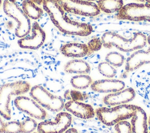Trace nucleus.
I'll return each mask as SVG.
<instances>
[{
  "label": "nucleus",
  "instance_id": "35",
  "mask_svg": "<svg viewBox=\"0 0 150 133\" xmlns=\"http://www.w3.org/2000/svg\"><path fill=\"white\" fill-rule=\"evenodd\" d=\"M148 123H149V125H150V116H149V120H148Z\"/></svg>",
  "mask_w": 150,
  "mask_h": 133
},
{
  "label": "nucleus",
  "instance_id": "20",
  "mask_svg": "<svg viewBox=\"0 0 150 133\" xmlns=\"http://www.w3.org/2000/svg\"><path fill=\"white\" fill-rule=\"evenodd\" d=\"M22 9L30 19L33 20L39 19L43 13V9L32 0H23Z\"/></svg>",
  "mask_w": 150,
  "mask_h": 133
},
{
  "label": "nucleus",
  "instance_id": "5",
  "mask_svg": "<svg viewBox=\"0 0 150 133\" xmlns=\"http://www.w3.org/2000/svg\"><path fill=\"white\" fill-rule=\"evenodd\" d=\"M3 10L8 16L16 22L17 25L15 30V34L16 37L21 38L30 33L32 28L30 18L15 1L4 0Z\"/></svg>",
  "mask_w": 150,
  "mask_h": 133
},
{
  "label": "nucleus",
  "instance_id": "34",
  "mask_svg": "<svg viewBox=\"0 0 150 133\" xmlns=\"http://www.w3.org/2000/svg\"><path fill=\"white\" fill-rule=\"evenodd\" d=\"M83 1H89V2H93V1H98V0H83Z\"/></svg>",
  "mask_w": 150,
  "mask_h": 133
},
{
  "label": "nucleus",
  "instance_id": "2",
  "mask_svg": "<svg viewBox=\"0 0 150 133\" xmlns=\"http://www.w3.org/2000/svg\"><path fill=\"white\" fill-rule=\"evenodd\" d=\"M103 46L107 48L112 47L122 52H131L143 48L146 44V36L141 32H135L132 37L125 38L115 32H105L101 38Z\"/></svg>",
  "mask_w": 150,
  "mask_h": 133
},
{
  "label": "nucleus",
  "instance_id": "6",
  "mask_svg": "<svg viewBox=\"0 0 150 133\" xmlns=\"http://www.w3.org/2000/svg\"><path fill=\"white\" fill-rule=\"evenodd\" d=\"M29 94L42 107L52 112H59L64 107V102L61 96L50 93L43 86L37 85L30 88Z\"/></svg>",
  "mask_w": 150,
  "mask_h": 133
},
{
  "label": "nucleus",
  "instance_id": "10",
  "mask_svg": "<svg viewBox=\"0 0 150 133\" xmlns=\"http://www.w3.org/2000/svg\"><path fill=\"white\" fill-rule=\"evenodd\" d=\"M15 107L21 111L38 120H45L47 113L34 99L24 96H17L14 100Z\"/></svg>",
  "mask_w": 150,
  "mask_h": 133
},
{
  "label": "nucleus",
  "instance_id": "24",
  "mask_svg": "<svg viewBox=\"0 0 150 133\" xmlns=\"http://www.w3.org/2000/svg\"><path fill=\"white\" fill-rule=\"evenodd\" d=\"M87 95L85 93H82L80 91L73 89L66 90L64 93V97L67 100H73L76 102L84 101Z\"/></svg>",
  "mask_w": 150,
  "mask_h": 133
},
{
  "label": "nucleus",
  "instance_id": "32",
  "mask_svg": "<svg viewBox=\"0 0 150 133\" xmlns=\"http://www.w3.org/2000/svg\"><path fill=\"white\" fill-rule=\"evenodd\" d=\"M137 1L144 2L145 3H148V4H150V0H137Z\"/></svg>",
  "mask_w": 150,
  "mask_h": 133
},
{
  "label": "nucleus",
  "instance_id": "29",
  "mask_svg": "<svg viewBox=\"0 0 150 133\" xmlns=\"http://www.w3.org/2000/svg\"><path fill=\"white\" fill-rule=\"evenodd\" d=\"M5 123L2 121L1 116H0V133H4V128H5Z\"/></svg>",
  "mask_w": 150,
  "mask_h": 133
},
{
  "label": "nucleus",
  "instance_id": "30",
  "mask_svg": "<svg viewBox=\"0 0 150 133\" xmlns=\"http://www.w3.org/2000/svg\"><path fill=\"white\" fill-rule=\"evenodd\" d=\"M63 133H78V131H77L76 129H75L74 128H71L67 129Z\"/></svg>",
  "mask_w": 150,
  "mask_h": 133
},
{
  "label": "nucleus",
  "instance_id": "4",
  "mask_svg": "<svg viewBox=\"0 0 150 133\" xmlns=\"http://www.w3.org/2000/svg\"><path fill=\"white\" fill-rule=\"evenodd\" d=\"M135 107V105L124 104L110 108L100 107L96 110L95 113L103 124L111 126L132 118Z\"/></svg>",
  "mask_w": 150,
  "mask_h": 133
},
{
  "label": "nucleus",
  "instance_id": "23",
  "mask_svg": "<svg viewBox=\"0 0 150 133\" xmlns=\"http://www.w3.org/2000/svg\"><path fill=\"white\" fill-rule=\"evenodd\" d=\"M99 72L103 76L108 78L114 77L117 74L115 68L107 62H101L98 65Z\"/></svg>",
  "mask_w": 150,
  "mask_h": 133
},
{
  "label": "nucleus",
  "instance_id": "26",
  "mask_svg": "<svg viewBox=\"0 0 150 133\" xmlns=\"http://www.w3.org/2000/svg\"><path fill=\"white\" fill-rule=\"evenodd\" d=\"M4 133H21V123L16 121L6 123Z\"/></svg>",
  "mask_w": 150,
  "mask_h": 133
},
{
  "label": "nucleus",
  "instance_id": "36",
  "mask_svg": "<svg viewBox=\"0 0 150 133\" xmlns=\"http://www.w3.org/2000/svg\"><path fill=\"white\" fill-rule=\"evenodd\" d=\"M33 133H38V132H33ZM39 133V132H38Z\"/></svg>",
  "mask_w": 150,
  "mask_h": 133
},
{
  "label": "nucleus",
  "instance_id": "28",
  "mask_svg": "<svg viewBox=\"0 0 150 133\" xmlns=\"http://www.w3.org/2000/svg\"><path fill=\"white\" fill-rule=\"evenodd\" d=\"M87 46L89 50L93 52L94 51H98L103 46L101 40L98 37H94L91 39L87 43Z\"/></svg>",
  "mask_w": 150,
  "mask_h": 133
},
{
  "label": "nucleus",
  "instance_id": "11",
  "mask_svg": "<svg viewBox=\"0 0 150 133\" xmlns=\"http://www.w3.org/2000/svg\"><path fill=\"white\" fill-rule=\"evenodd\" d=\"M31 34L21 38L18 41L19 46L24 49L37 50L44 43L46 33L39 23L35 22L32 24Z\"/></svg>",
  "mask_w": 150,
  "mask_h": 133
},
{
  "label": "nucleus",
  "instance_id": "1",
  "mask_svg": "<svg viewBox=\"0 0 150 133\" xmlns=\"http://www.w3.org/2000/svg\"><path fill=\"white\" fill-rule=\"evenodd\" d=\"M42 5L53 24L62 33L87 36L93 32V29L91 24L71 20L56 0H43Z\"/></svg>",
  "mask_w": 150,
  "mask_h": 133
},
{
  "label": "nucleus",
  "instance_id": "7",
  "mask_svg": "<svg viewBox=\"0 0 150 133\" xmlns=\"http://www.w3.org/2000/svg\"><path fill=\"white\" fill-rule=\"evenodd\" d=\"M63 9L69 13L80 16L93 17L101 12L98 5L93 2L83 0H56Z\"/></svg>",
  "mask_w": 150,
  "mask_h": 133
},
{
  "label": "nucleus",
  "instance_id": "13",
  "mask_svg": "<svg viewBox=\"0 0 150 133\" xmlns=\"http://www.w3.org/2000/svg\"><path fill=\"white\" fill-rule=\"evenodd\" d=\"M125 83L118 79H105L97 80L92 82L90 88L92 90L98 93H114L124 89Z\"/></svg>",
  "mask_w": 150,
  "mask_h": 133
},
{
  "label": "nucleus",
  "instance_id": "14",
  "mask_svg": "<svg viewBox=\"0 0 150 133\" xmlns=\"http://www.w3.org/2000/svg\"><path fill=\"white\" fill-rule=\"evenodd\" d=\"M148 64H150V47L147 50H138L130 55L127 58L125 69L131 72Z\"/></svg>",
  "mask_w": 150,
  "mask_h": 133
},
{
  "label": "nucleus",
  "instance_id": "25",
  "mask_svg": "<svg viewBox=\"0 0 150 133\" xmlns=\"http://www.w3.org/2000/svg\"><path fill=\"white\" fill-rule=\"evenodd\" d=\"M37 122L31 118H26L21 123V133H32L38 127Z\"/></svg>",
  "mask_w": 150,
  "mask_h": 133
},
{
  "label": "nucleus",
  "instance_id": "27",
  "mask_svg": "<svg viewBox=\"0 0 150 133\" xmlns=\"http://www.w3.org/2000/svg\"><path fill=\"white\" fill-rule=\"evenodd\" d=\"M116 133H132L131 125L127 121H122L115 125Z\"/></svg>",
  "mask_w": 150,
  "mask_h": 133
},
{
  "label": "nucleus",
  "instance_id": "21",
  "mask_svg": "<svg viewBox=\"0 0 150 133\" xmlns=\"http://www.w3.org/2000/svg\"><path fill=\"white\" fill-rule=\"evenodd\" d=\"M91 78L87 74H79L73 76L70 80L71 86L77 89H85L92 83Z\"/></svg>",
  "mask_w": 150,
  "mask_h": 133
},
{
  "label": "nucleus",
  "instance_id": "8",
  "mask_svg": "<svg viewBox=\"0 0 150 133\" xmlns=\"http://www.w3.org/2000/svg\"><path fill=\"white\" fill-rule=\"evenodd\" d=\"M118 19L150 22V4L129 3L123 6L117 13Z\"/></svg>",
  "mask_w": 150,
  "mask_h": 133
},
{
  "label": "nucleus",
  "instance_id": "33",
  "mask_svg": "<svg viewBox=\"0 0 150 133\" xmlns=\"http://www.w3.org/2000/svg\"><path fill=\"white\" fill-rule=\"evenodd\" d=\"M147 42L150 44V35L148 37H147Z\"/></svg>",
  "mask_w": 150,
  "mask_h": 133
},
{
  "label": "nucleus",
  "instance_id": "17",
  "mask_svg": "<svg viewBox=\"0 0 150 133\" xmlns=\"http://www.w3.org/2000/svg\"><path fill=\"white\" fill-rule=\"evenodd\" d=\"M131 123L132 133H148L146 114L141 107L136 106Z\"/></svg>",
  "mask_w": 150,
  "mask_h": 133
},
{
  "label": "nucleus",
  "instance_id": "37",
  "mask_svg": "<svg viewBox=\"0 0 150 133\" xmlns=\"http://www.w3.org/2000/svg\"><path fill=\"white\" fill-rule=\"evenodd\" d=\"M149 133H150V132H149Z\"/></svg>",
  "mask_w": 150,
  "mask_h": 133
},
{
  "label": "nucleus",
  "instance_id": "9",
  "mask_svg": "<svg viewBox=\"0 0 150 133\" xmlns=\"http://www.w3.org/2000/svg\"><path fill=\"white\" fill-rule=\"evenodd\" d=\"M71 114L66 112L57 114L54 121L45 120L38 124L37 130L39 133H63L71 125Z\"/></svg>",
  "mask_w": 150,
  "mask_h": 133
},
{
  "label": "nucleus",
  "instance_id": "3",
  "mask_svg": "<svg viewBox=\"0 0 150 133\" xmlns=\"http://www.w3.org/2000/svg\"><path fill=\"white\" fill-rule=\"evenodd\" d=\"M30 90V85L25 80H18L2 85L0 87V115L6 120H10L11 96L25 94Z\"/></svg>",
  "mask_w": 150,
  "mask_h": 133
},
{
  "label": "nucleus",
  "instance_id": "16",
  "mask_svg": "<svg viewBox=\"0 0 150 133\" xmlns=\"http://www.w3.org/2000/svg\"><path fill=\"white\" fill-rule=\"evenodd\" d=\"M60 50L61 53L67 57L80 58L92 53L87 44L79 43L64 44L60 47Z\"/></svg>",
  "mask_w": 150,
  "mask_h": 133
},
{
  "label": "nucleus",
  "instance_id": "19",
  "mask_svg": "<svg viewBox=\"0 0 150 133\" xmlns=\"http://www.w3.org/2000/svg\"><path fill=\"white\" fill-rule=\"evenodd\" d=\"M97 5L101 11L105 13L118 12L123 7L122 0H98Z\"/></svg>",
  "mask_w": 150,
  "mask_h": 133
},
{
  "label": "nucleus",
  "instance_id": "22",
  "mask_svg": "<svg viewBox=\"0 0 150 133\" xmlns=\"http://www.w3.org/2000/svg\"><path fill=\"white\" fill-rule=\"evenodd\" d=\"M105 60L106 62H108L112 66L120 67L123 65L125 58L122 54L117 51H111L106 55Z\"/></svg>",
  "mask_w": 150,
  "mask_h": 133
},
{
  "label": "nucleus",
  "instance_id": "15",
  "mask_svg": "<svg viewBox=\"0 0 150 133\" xmlns=\"http://www.w3.org/2000/svg\"><path fill=\"white\" fill-rule=\"evenodd\" d=\"M64 108L73 115L82 119L91 118L96 114L91 105L80 102L69 100L65 103Z\"/></svg>",
  "mask_w": 150,
  "mask_h": 133
},
{
  "label": "nucleus",
  "instance_id": "31",
  "mask_svg": "<svg viewBox=\"0 0 150 133\" xmlns=\"http://www.w3.org/2000/svg\"><path fill=\"white\" fill-rule=\"evenodd\" d=\"M32 1L35 2L37 5H41L42 4V2H43V0H32ZM1 5H2V0H0V7Z\"/></svg>",
  "mask_w": 150,
  "mask_h": 133
},
{
  "label": "nucleus",
  "instance_id": "18",
  "mask_svg": "<svg viewBox=\"0 0 150 133\" xmlns=\"http://www.w3.org/2000/svg\"><path fill=\"white\" fill-rule=\"evenodd\" d=\"M64 70L68 74H87L90 73L91 68L86 61L81 59H73L65 64Z\"/></svg>",
  "mask_w": 150,
  "mask_h": 133
},
{
  "label": "nucleus",
  "instance_id": "12",
  "mask_svg": "<svg viewBox=\"0 0 150 133\" xmlns=\"http://www.w3.org/2000/svg\"><path fill=\"white\" fill-rule=\"evenodd\" d=\"M135 91L132 88H128L121 90L111 93L105 96L103 102L109 107L127 104L135 97Z\"/></svg>",
  "mask_w": 150,
  "mask_h": 133
}]
</instances>
